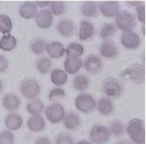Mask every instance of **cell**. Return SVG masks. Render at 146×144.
Returning a JSON list of instances; mask_svg holds the SVG:
<instances>
[{"instance_id":"obj_5","label":"cell","mask_w":146,"mask_h":144,"mask_svg":"<svg viewBox=\"0 0 146 144\" xmlns=\"http://www.w3.org/2000/svg\"><path fill=\"white\" fill-rule=\"evenodd\" d=\"M45 115L49 121L53 123H57L64 119L65 111L61 105L55 103L48 107L45 111Z\"/></svg>"},{"instance_id":"obj_45","label":"cell","mask_w":146,"mask_h":144,"mask_svg":"<svg viewBox=\"0 0 146 144\" xmlns=\"http://www.w3.org/2000/svg\"><path fill=\"white\" fill-rule=\"evenodd\" d=\"M76 144H91L89 142L86 141H78Z\"/></svg>"},{"instance_id":"obj_21","label":"cell","mask_w":146,"mask_h":144,"mask_svg":"<svg viewBox=\"0 0 146 144\" xmlns=\"http://www.w3.org/2000/svg\"><path fill=\"white\" fill-rule=\"evenodd\" d=\"M17 39L14 36L8 34L3 36L0 40V49L5 51H11L14 49Z\"/></svg>"},{"instance_id":"obj_44","label":"cell","mask_w":146,"mask_h":144,"mask_svg":"<svg viewBox=\"0 0 146 144\" xmlns=\"http://www.w3.org/2000/svg\"><path fill=\"white\" fill-rule=\"evenodd\" d=\"M117 144H131L129 141L126 140H123L119 141Z\"/></svg>"},{"instance_id":"obj_12","label":"cell","mask_w":146,"mask_h":144,"mask_svg":"<svg viewBox=\"0 0 146 144\" xmlns=\"http://www.w3.org/2000/svg\"><path fill=\"white\" fill-rule=\"evenodd\" d=\"M23 123V118L17 114H10L5 120V124L6 127L11 131H16L21 128Z\"/></svg>"},{"instance_id":"obj_33","label":"cell","mask_w":146,"mask_h":144,"mask_svg":"<svg viewBox=\"0 0 146 144\" xmlns=\"http://www.w3.org/2000/svg\"><path fill=\"white\" fill-rule=\"evenodd\" d=\"M15 138L11 132L4 131L0 133V144H14Z\"/></svg>"},{"instance_id":"obj_8","label":"cell","mask_w":146,"mask_h":144,"mask_svg":"<svg viewBox=\"0 0 146 144\" xmlns=\"http://www.w3.org/2000/svg\"><path fill=\"white\" fill-rule=\"evenodd\" d=\"M121 43L126 49H133L139 46L140 39L136 33L132 31H124L121 35Z\"/></svg>"},{"instance_id":"obj_27","label":"cell","mask_w":146,"mask_h":144,"mask_svg":"<svg viewBox=\"0 0 146 144\" xmlns=\"http://www.w3.org/2000/svg\"><path fill=\"white\" fill-rule=\"evenodd\" d=\"M83 14L87 17H93L97 14V6L95 2L86 1L82 7Z\"/></svg>"},{"instance_id":"obj_22","label":"cell","mask_w":146,"mask_h":144,"mask_svg":"<svg viewBox=\"0 0 146 144\" xmlns=\"http://www.w3.org/2000/svg\"><path fill=\"white\" fill-rule=\"evenodd\" d=\"M58 29L61 35L64 37H69L74 32V25L70 20H64L59 23Z\"/></svg>"},{"instance_id":"obj_31","label":"cell","mask_w":146,"mask_h":144,"mask_svg":"<svg viewBox=\"0 0 146 144\" xmlns=\"http://www.w3.org/2000/svg\"><path fill=\"white\" fill-rule=\"evenodd\" d=\"M73 85L76 89L79 91L85 90L88 86V80L84 75H77L73 81Z\"/></svg>"},{"instance_id":"obj_3","label":"cell","mask_w":146,"mask_h":144,"mask_svg":"<svg viewBox=\"0 0 146 144\" xmlns=\"http://www.w3.org/2000/svg\"><path fill=\"white\" fill-rule=\"evenodd\" d=\"M135 22L134 15L127 11L120 12L116 18L117 27L123 32L131 31L135 27Z\"/></svg>"},{"instance_id":"obj_17","label":"cell","mask_w":146,"mask_h":144,"mask_svg":"<svg viewBox=\"0 0 146 144\" xmlns=\"http://www.w3.org/2000/svg\"><path fill=\"white\" fill-rule=\"evenodd\" d=\"M19 12L23 18L26 19H31L36 15L37 8L33 3H26L21 6Z\"/></svg>"},{"instance_id":"obj_10","label":"cell","mask_w":146,"mask_h":144,"mask_svg":"<svg viewBox=\"0 0 146 144\" xmlns=\"http://www.w3.org/2000/svg\"><path fill=\"white\" fill-rule=\"evenodd\" d=\"M36 21L39 27L43 29L49 28L53 22L52 13L48 9H43L37 13Z\"/></svg>"},{"instance_id":"obj_1","label":"cell","mask_w":146,"mask_h":144,"mask_svg":"<svg viewBox=\"0 0 146 144\" xmlns=\"http://www.w3.org/2000/svg\"><path fill=\"white\" fill-rule=\"evenodd\" d=\"M126 130L131 139L135 143L138 144L144 143L145 131L143 121L137 118L131 120L127 124Z\"/></svg>"},{"instance_id":"obj_6","label":"cell","mask_w":146,"mask_h":144,"mask_svg":"<svg viewBox=\"0 0 146 144\" xmlns=\"http://www.w3.org/2000/svg\"><path fill=\"white\" fill-rule=\"evenodd\" d=\"M75 106L79 111L88 113L95 108L96 101L94 97L89 94H81L76 99Z\"/></svg>"},{"instance_id":"obj_40","label":"cell","mask_w":146,"mask_h":144,"mask_svg":"<svg viewBox=\"0 0 146 144\" xmlns=\"http://www.w3.org/2000/svg\"><path fill=\"white\" fill-rule=\"evenodd\" d=\"M8 67V63L6 58L0 55V72L5 71Z\"/></svg>"},{"instance_id":"obj_13","label":"cell","mask_w":146,"mask_h":144,"mask_svg":"<svg viewBox=\"0 0 146 144\" xmlns=\"http://www.w3.org/2000/svg\"><path fill=\"white\" fill-rule=\"evenodd\" d=\"M82 65V60L78 57H68L64 63L66 71L70 74H74L77 73L81 69Z\"/></svg>"},{"instance_id":"obj_16","label":"cell","mask_w":146,"mask_h":144,"mask_svg":"<svg viewBox=\"0 0 146 144\" xmlns=\"http://www.w3.org/2000/svg\"><path fill=\"white\" fill-rule=\"evenodd\" d=\"M100 52L102 56L110 58L115 56L117 53V48L113 42L106 41L103 42L100 47Z\"/></svg>"},{"instance_id":"obj_28","label":"cell","mask_w":146,"mask_h":144,"mask_svg":"<svg viewBox=\"0 0 146 144\" xmlns=\"http://www.w3.org/2000/svg\"><path fill=\"white\" fill-rule=\"evenodd\" d=\"M64 123L66 128L72 130L75 129L79 126L80 120L76 115L73 113H70L68 114L65 117Z\"/></svg>"},{"instance_id":"obj_4","label":"cell","mask_w":146,"mask_h":144,"mask_svg":"<svg viewBox=\"0 0 146 144\" xmlns=\"http://www.w3.org/2000/svg\"><path fill=\"white\" fill-rule=\"evenodd\" d=\"M111 135L110 130L106 127L97 125L92 128L90 133V141L96 144H102L108 141Z\"/></svg>"},{"instance_id":"obj_25","label":"cell","mask_w":146,"mask_h":144,"mask_svg":"<svg viewBox=\"0 0 146 144\" xmlns=\"http://www.w3.org/2000/svg\"><path fill=\"white\" fill-rule=\"evenodd\" d=\"M112 102L109 99L103 98L98 103L97 109L99 112L104 115L110 114L113 109Z\"/></svg>"},{"instance_id":"obj_39","label":"cell","mask_w":146,"mask_h":144,"mask_svg":"<svg viewBox=\"0 0 146 144\" xmlns=\"http://www.w3.org/2000/svg\"><path fill=\"white\" fill-rule=\"evenodd\" d=\"M137 16L139 21L143 23H145V5H140L137 9Z\"/></svg>"},{"instance_id":"obj_14","label":"cell","mask_w":146,"mask_h":144,"mask_svg":"<svg viewBox=\"0 0 146 144\" xmlns=\"http://www.w3.org/2000/svg\"><path fill=\"white\" fill-rule=\"evenodd\" d=\"M28 128L33 132H37L42 130L45 127L44 118L40 115L32 116L27 121Z\"/></svg>"},{"instance_id":"obj_9","label":"cell","mask_w":146,"mask_h":144,"mask_svg":"<svg viewBox=\"0 0 146 144\" xmlns=\"http://www.w3.org/2000/svg\"><path fill=\"white\" fill-rule=\"evenodd\" d=\"M103 91L108 96L116 97L119 96L122 93L123 87L118 80L114 79H109L107 80L103 86Z\"/></svg>"},{"instance_id":"obj_36","label":"cell","mask_w":146,"mask_h":144,"mask_svg":"<svg viewBox=\"0 0 146 144\" xmlns=\"http://www.w3.org/2000/svg\"><path fill=\"white\" fill-rule=\"evenodd\" d=\"M46 43L42 40H37L35 41L32 45V51L36 54H40L44 52L46 48Z\"/></svg>"},{"instance_id":"obj_46","label":"cell","mask_w":146,"mask_h":144,"mask_svg":"<svg viewBox=\"0 0 146 144\" xmlns=\"http://www.w3.org/2000/svg\"><path fill=\"white\" fill-rule=\"evenodd\" d=\"M2 85L1 83V81L0 80V91H1V89H2Z\"/></svg>"},{"instance_id":"obj_32","label":"cell","mask_w":146,"mask_h":144,"mask_svg":"<svg viewBox=\"0 0 146 144\" xmlns=\"http://www.w3.org/2000/svg\"><path fill=\"white\" fill-rule=\"evenodd\" d=\"M115 27L111 24H107L104 25L100 31V37L102 38L106 39L115 33Z\"/></svg>"},{"instance_id":"obj_42","label":"cell","mask_w":146,"mask_h":144,"mask_svg":"<svg viewBox=\"0 0 146 144\" xmlns=\"http://www.w3.org/2000/svg\"><path fill=\"white\" fill-rule=\"evenodd\" d=\"M36 3L38 6L39 7H44L45 6H47L50 3V1H36Z\"/></svg>"},{"instance_id":"obj_18","label":"cell","mask_w":146,"mask_h":144,"mask_svg":"<svg viewBox=\"0 0 146 144\" xmlns=\"http://www.w3.org/2000/svg\"><path fill=\"white\" fill-rule=\"evenodd\" d=\"M48 54L52 57L58 58L63 55L64 48L61 43L54 42L49 44L46 47Z\"/></svg>"},{"instance_id":"obj_37","label":"cell","mask_w":146,"mask_h":144,"mask_svg":"<svg viewBox=\"0 0 146 144\" xmlns=\"http://www.w3.org/2000/svg\"><path fill=\"white\" fill-rule=\"evenodd\" d=\"M56 144H74V140L70 135L61 134L57 137Z\"/></svg>"},{"instance_id":"obj_30","label":"cell","mask_w":146,"mask_h":144,"mask_svg":"<svg viewBox=\"0 0 146 144\" xmlns=\"http://www.w3.org/2000/svg\"><path fill=\"white\" fill-rule=\"evenodd\" d=\"M52 62L50 59L46 57L42 58L36 63V67L39 72L42 74L48 73L51 70Z\"/></svg>"},{"instance_id":"obj_35","label":"cell","mask_w":146,"mask_h":144,"mask_svg":"<svg viewBox=\"0 0 146 144\" xmlns=\"http://www.w3.org/2000/svg\"><path fill=\"white\" fill-rule=\"evenodd\" d=\"M123 127L122 123L119 121H116L111 126L110 131L115 136H119L123 134Z\"/></svg>"},{"instance_id":"obj_26","label":"cell","mask_w":146,"mask_h":144,"mask_svg":"<svg viewBox=\"0 0 146 144\" xmlns=\"http://www.w3.org/2000/svg\"><path fill=\"white\" fill-rule=\"evenodd\" d=\"M13 25L11 18L5 15H0V32L3 34L10 33L12 29Z\"/></svg>"},{"instance_id":"obj_38","label":"cell","mask_w":146,"mask_h":144,"mask_svg":"<svg viewBox=\"0 0 146 144\" xmlns=\"http://www.w3.org/2000/svg\"><path fill=\"white\" fill-rule=\"evenodd\" d=\"M65 95V92L60 88H55L52 90L49 95V99L52 100L57 97H64Z\"/></svg>"},{"instance_id":"obj_11","label":"cell","mask_w":146,"mask_h":144,"mask_svg":"<svg viewBox=\"0 0 146 144\" xmlns=\"http://www.w3.org/2000/svg\"><path fill=\"white\" fill-rule=\"evenodd\" d=\"M100 9L102 14L106 17H112L118 12V3L116 1H105L101 3Z\"/></svg>"},{"instance_id":"obj_41","label":"cell","mask_w":146,"mask_h":144,"mask_svg":"<svg viewBox=\"0 0 146 144\" xmlns=\"http://www.w3.org/2000/svg\"><path fill=\"white\" fill-rule=\"evenodd\" d=\"M35 144H51V143L47 138H42L37 140Z\"/></svg>"},{"instance_id":"obj_29","label":"cell","mask_w":146,"mask_h":144,"mask_svg":"<svg viewBox=\"0 0 146 144\" xmlns=\"http://www.w3.org/2000/svg\"><path fill=\"white\" fill-rule=\"evenodd\" d=\"M28 112L33 115H39L44 109L43 103L39 100H35L29 103L26 107Z\"/></svg>"},{"instance_id":"obj_19","label":"cell","mask_w":146,"mask_h":144,"mask_svg":"<svg viewBox=\"0 0 146 144\" xmlns=\"http://www.w3.org/2000/svg\"><path fill=\"white\" fill-rule=\"evenodd\" d=\"M94 32V27L92 24L88 21H83L81 24L79 31V39L86 40L90 38Z\"/></svg>"},{"instance_id":"obj_15","label":"cell","mask_w":146,"mask_h":144,"mask_svg":"<svg viewBox=\"0 0 146 144\" xmlns=\"http://www.w3.org/2000/svg\"><path fill=\"white\" fill-rule=\"evenodd\" d=\"M20 100L17 96L13 94L6 95L3 99V106L10 111H13L17 109L20 105Z\"/></svg>"},{"instance_id":"obj_20","label":"cell","mask_w":146,"mask_h":144,"mask_svg":"<svg viewBox=\"0 0 146 144\" xmlns=\"http://www.w3.org/2000/svg\"><path fill=\"white\" fill-rule=\"evenodd\" d=\"M68 79V75L64 70L55 69L51 73V80L54 84L58 86L64 85Z\"/></svg>"},{"instance_id":"obj_2","label":"cell","mask_w":146,"mask_h":144,"mask_svg":"<svg viewBox=\"0 0 146 144\" xmlns=\"http://www.w3.org/2000/svg\"><path fill=\"white\" fill-rule=\"evenodd\" d=\"M122 76L133 82H143L145 79V67L141 64H133L122 72Z\"/></svg>"},{"instance_id":"obj_23","label":"cell","mask_w":146,"mask_h":144,"mask_svg":"<svg viewBox=\"0 0 146 144\" xmlns=\"http://www.w3.org/2000/svg\"><path fill=\"white\" fill-rule=\"evenodd\" d=\"M102 66V62L100 58L94 56L88 57L84 63L85 69L90 72L98 71Z\"/></svg>"},{"instance_id":"obj_34","label":"cell","mask_w":146,"mask_h":144,"mask_svg":"<svg viewBox=\"0 0 146 144\" xmlns=\"http://www.w3.org/2000/svg\"><path fill=\"white\" fill-rule=\"evenodd\" d=\"M64 4L60 1H54L50 5V9L52 13L56 15L62 14L64 10Z\"/></svg>"},{"instance_id":"obj_24","label":"cell","mask_w":146,"mask_h":144,"mask_svg":"<svg viewBox=\"0 0 146 144\" xmlns=\"http://www.w3.org/2000/svg\"><path fill=\"white\" fill-rule=\"evenodd\" d=\"M84 51V48L82 45L74 43L68 46L66 52L69 57H78L82 55Z\"/></svg>"},{"instance_id":"obj_43","label":"cell","mask_w":146,"mask_h":144,"mask_svg":"<svg viewBox=\"0 0 146 144\" xmlns=\"http://www.w3.org/2000/svg\"><path fill=\"white\" fill-rule=\"evenodd\" d=\"M142 2L141 1H128L127 2L132 6H137L140 5Z\"/></svg>"},{"instance_id":"obj_7","label":"cell","mask_w":146,"mask_h":144,"mask_svg":"<svg viewBox=\"0 0 146 144\" xmlns=\"http://www.w3.org/2000/svg\"><path fill=\"white\" fill-rule=\"evenodd\" d=\"M20 90L23 95L26 98L33 99L38 96L40 88L36 81L30 79L22 83Z\"/></svg>"}]
</instances>
